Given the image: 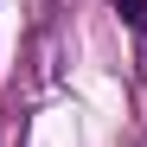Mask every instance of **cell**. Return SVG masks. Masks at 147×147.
I'll list each match as a JSON object with an SVG mask.
<instances>
[{
	"instance_id": "obj_1",
	"label": "cell",
	"mask_w": 147,
	"mask_h": 147,
	"mask_svg": "<svg viewBox=\"0 0 147 147\" xmlns=\"http://www.w3.org/2000/svg\"><path fill=\"white\" fill-rule=\"evenodd\" d=\"M115 13L128 19V32H134V38H147V0H115Z\"/></svg>"
}]
</instances>
